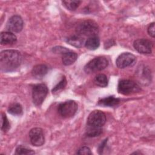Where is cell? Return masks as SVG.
Returning a JSON list of instances; mask_svg holds the SVG:
<instances>
[{
	"mask_svg": "<svg viewBox=\"0 0 155 155\" xmlns=\"http://www.w3.org/2000/svg\"><path fill=\"white\" fill-rule=\"evenodd\" d=\"M22 62L21 53L16 50H5L0 54V68L4 72L12 71L18 68Z\"/></svg>",
	"mask_w": 155,
	"mask_h": 155,
	"instance_id": "1",
	"label": "cell"
},
{
	"mask_svg": "<svg viewBox=\"0 0 155 155\" xmlns=\"http://www.w3.org/2000/svg\"><path fill=\"white\" fill-rule=\"evenodd\" d=\"M76 31L77 35L90 38L97 36L99 32V27L94 21L88 19L79 22L76 27Z\"/></svg>",
	"mask_w": 155,
	"mask_h": 155,
	"instance_id": "2",
	"label": "cell"
},
{
	"mask_svg": "<svg viewBox=\"0 0 155 155\" xmlns=\"http://www.w3.org/2000/svg\"><path fill=\"white\" fill-rule=\"evenodd\" d=\"M77 103L72 100H68L59 104L58 111L64 118H70L73 117L78 110Z\"/></svg>",
	"mask_w": 155,
	"mask_h": 155,
	"instance_id": "3",
	"label": "cell"
},
{
	"mask_svg": "<svg viewBox=\"0 0 155 155\" xmlns=\"http://www.w3.org/2000/svg\"><path fill=\"white\" fill-rule=\"evenodd\" d=\"M108 64V60L102 56L96 57L89 61L84 67V71L87 73H94L105 68Z\"/></svg>",
	"mask_w": 155,
	"mask_h": 155,
	"instance_id": "4",
	"label": "cell"
},
{
	"mask_svg": "<svg viewBox=\"0 0 155 155\" xmlns=\"http://www.w3.org/2000/svg\"><path fill=\"white\" fill-rule=\"evenodd\" d=\"M48 94V88L44 84L35 85L32 88V99L36 106L41 105Z\"/></svg>",
	"mask_w": 155,
	"mask_h": 155,
	"instance_id": "5",
	"label": "cell"
},
{
	"mask_svg": "<svg viewBox=\"0 0 155 155\" xmlns=\"http://www.w3.org/2000/svg\"><path fill=\"white\" fill-rule=\"evenodd\" d=\"M105 122L106 116L105 113L101 110H94L88 116L87 126L102 128Z\"/></svg>",
	"mask_w": 155,
	"mask_h": 155,
	"instance_id": "6",
	"label": "cell"
},
{
	"mask_svg": "<svg viewBox=\"0 0 155 155\" xmlns=\"http://www.w3.org/2000/svg\"><path fill=\"white\" fill-rule=\"evenodd\" d=\"M140 90L139 85L133 81L123 79L119 81L117 86V91L124 95H130Z\"/></svg>",
	"mask_w": 155,
	"mask_h": 155,
	"instance_id": "7",
	"label": "cell"
},
{
	"mask_svg": "<svg viewBox=\"0 0 155 155\" xmlns=\"http://www.w3.org/2000/svg\"><path fill=\"white\" fill-rule=\"evenodd\" d=\"M153 43L146 39H137L133 42V47L139 53L149 54L152 52Z\"/></svg>",
	"mask_w": 155,
	"mask_h": 155,
	"instance_id": "8",
	"label": "cell"
},
{
	"mask_svg": "<svg viewBox=\"0 0 155 155\" xmlns=\"http://www.w3.org/2000/svg\"><path fill=\"white\" fill-rule=\"evenodd\" d=\"M29 138L31 144L36 147L42 146L45 142L43 130L41 128L35 127L31 129L28 133Z\"/></svg>",
	"mask_w": 155,
	"mask_h": 155,
	"instance_id": "9",
	"label": "cell"
},
{
	"mask_svg": "<svg viewBox=\"0 0 155 155\" xmlns=\"http://www.w3.org/2000/svg\"><path fill=\"white\" fill-rule=\"evenodd\" d=\"M24 22L19 15H13L9 18L6 24V28L12 33H19L23 28Z\"/></svg>",
	"mask_w": 155,
	"mask_h": 155,
	"instance_id": "10",
	"label": "cell"
},
{
	"mask_svg": "<svg viewBox=\"0 0 155 155\" xmlns=\"http://www.w3.org/2000/svg\"><path fill=\"white\" fill-rule=\"evenodd\" d=\"M136 57L133 54L126 52L120 54L116 60V66L119 68H124L134 64Z\"/></svg>",
	"mask_w": 155,
	"mask_h": 155,
	"instance_id": "11",
	"label": "cell"
},
{
	"mask_svg": "<svg viewBox=\"0 0 155 155\" xmlns=\"http://www.w3.org/2000/svg\"><path fill=\"white\" fill-rule=\"evenodd\" d=\"M17 38L10 31H3L0 35V42L2 45H12L16 42Z\"/></svg>",
	"mask_w": 155,
	"mask_h": 155,
	"instance_id": "12",
	"label": "cell"
},
{
	"mask_svg": "<svg viewBox=\"0 0 155 155\" xmlns=\"http://www.w3.org/2000/svg\"><path fill=\"white\" fill-rule=\"evenodd\" d=\"M48 72V67L44 64H39L33 67L31 70L32 76L36 79H42Z\"/></svg>",
	"mask_w": 155,
	"mask_h": 155,
	"instance_id": "13",
	"label": "cell"
},
{
	"mask_svg": "<svg viewBox=\"0 0 155 155\" xmlns=\"http://www.w3.org/2000/svg\"><path fill=\"white\" fill-rule=\"evenodd\" d=\"M77 58V53L69 50L62 54V63L65 65H70L76 61Z\"/></svg>",
	"mask_w": 155,
	"mask_h": 155,
	"instance_id": "14",
	"label": "cell"
},
{
	"mask_svg": "<svg viewBox=\"0 0 155 155\" xmlns=\"http://www.w3.org/2000/svg\"><path fill=\"white\" fill-rule=\"evenodd\" d=\"M67 42L70 45L76 48H81L85 44L84 38L79 35H73L67 39Z\"/></svg>",
	"mask_w": 155,
	"mask_h": 155,
	"instance_id": "15",
	"label": "cell"
},
{
	"mask_svg": "<svg viewBox=\"0 0 155 155\" xmlns=\"http://www.w3.org/2000/svg\"><path fill=\"white\" fill-rule=\"evenodd\" d=\"M120 102V99L115 97L113 96H108L101 99L98 102V105L104 107H114L117 105Z\"/></svg>",
	"mask_w": 155,
	"mask_h": 155,
	"instance_id": "16",
	"label": "cell"
},
{
	"mask_svg": "<svg viewBox=\"0 0 155 155\" xmlns=\"http://www.w3.org/2000/svg\"><path fill=\"white\" fill-rule=\"evenodd\" d=\"M99 45L100 40L97 36L88 38V39L85 42V47L90 50H94L97 49Z\"/></svg>",
	"mask_w": 155,
	"mask_h": 155,
	"instance_id": "17",
	"label": "cell"
},
{
	"mask_svg": "<svg viewBox=\"0 0 155 155\" xmlns=\"http://www.w3.org/2000/svg\"><path fill=\"white\" fill-rule=\"evenodd\" d=\"M8 111L12 115L20 116L22 114V105L19 103H14L9 106Z\"/></svg>",
	"mask_w": 155,
	"mask_h": 155,
	"instance_id": "18",
	"label": "cell"
},
{
	"mask_svg": "<svg viewBox=\"0 0 155 155\" xmlns=\"http://www.w3.org/2000/svg\"><path fill=\"white\" fill-rule=\"evenodd\" d=\"M94 82L97 86L100 87H105L108 85V79L106 75L104 74H99L94 78Z\"/></svg>",
	"mask_w": 155,
	"mask_h": 155,
	"instance_id": "19",
	"label": "cell"
},
{
	"mask_svg": "<svg viewBox=\"0 0 155 155\" xmlns=\"http://www.w3.org/2000/svg\"><path fill=\"white\" fill-rule=\"evenodd\" d=\"M102 132V128L93 127L87 126L86 134L88 137H96L99 136Z\"/></svg>",
	"mask_w": 155,
	"mask_h": 155,
	"instance_id": "20",
	"label": "cell"
},
{
	"mask_svg": "<svg viewBox=\"0 0 155 155\" xmlns=\"http://www.w3.org/2000/svg\"><path fill=\"white\" fill-rule=\"evenodd\" d=\"M62 2L67 9L70 10H75L78 7L79 4L81 3V1L68 0V1H63Z\"/></svg>",
	"mask_w": 155,
	"mask_h": 155,
	"instance_id": "21",
	"label": "cell"
},
{
	"mask_svg": "<svg viewBox=\"0 0 155 155\" xmlns=\"http://www.w3.org/2000/svg\"><path fill=\"white\" fill-rule=\"evenodd\" d=\"M35 153L31 149H30L22 145L18 146L15 151V154L21 155V154H34Z\"/></svg>",
	"mask_w": 155,
	"mask_h": 155,
	"instance_id": "22",
	"label": "cell"
},
{
	"mask_svg": "<svg viewBox=\"0 0 155 155\" xmlns=\"http://www.w3.org/2000/svg\"><path fill=\"white\" fill-rule=\"evenodd\" d=\"M10 128V123L8 120L4 113H2L1 114V130L4 132H7Z\"/></svg>",
	"mask_w": 155,
	"mask_h": 155,
	"instance_id": "23",
	"label": "cell"
},
{
	"mask_svg": "<svg viewBox=\"0 0 155 155\" xmlns=\"http://www.w3.org/2000/svg\"><path fill=\"white\" fill-rule=\"evenodd\" d=\"M66 84H67V81H66L65 78L64 77V78H62L61 81L53 88L52 92L55 93L58 91H59V90L63 89L65 87Z\"/></svg>",
	"mask_w": 155,
	"mask_h": 155,
	"instance_id": "24",
	"label": "cell"
},
{
	"mask_svg": "<svg viewBox=\"0 0 155 155\" xmlns=\"http://www.w3.org/2000/svg\"><path fill=\"white\" fill-rule=\"evenodd\" d=\"M77 154H84V155H91L92 153L89 147L87 146H84L81 147L77 151Z\"/></svg>",
	"mask_w": 155,
	"mask_h": 155,
	"instance_id": "25",
	"label": "cell"
},
{
	"mask_svg": "<svg viewBox=\"0 0 155 155\" xmlns=\"http://www.w3.org/2000/svg\"><path fill=\"white\" fill-rule=\"evenodd\" d=\"M68 50H69L68 48H67L65 47H61V46L55 47L53 48V51L54 53H59V54H63L64 53H65Z\"/></svg>",
	"mask_w": 155,
	"mask_h": 155,
	"instance_id": "26",
	"label": "cell"
},
{
	"mask_svg": "<svg viewBox=\"0 0 155 155\" xmlns=\"http://www.w3.org/2000/svg\"><path fill=\"white\" fill-rule=\"evenodd\" d=\"M148 33L150 36L154 38L155 33H154V22H152L150 24L148 27Z\"/></svg>",
	"mask_w": 155,
	"mask_h": 155,
	"instance_id": "27",
	"label": "cell"
},
{
	"mask_svg": "<svg viewBox=\"0 0 155 155\" xmlns=\"http://www.w3.org/2000/svg\"><path fill=\"white\" fill-rule=\"evenodd\" d=\"M107 142V139H106L105 140H104L102 143L101 144L99 145V152L100 154H101L103 151V150H104V148L105 147V145H106V143Z\"/></svg>",
	"mask_w": 155,
	"mask_h": 155,
	"instance_id": "28",
	"label": "cell"
}]
</instances>
